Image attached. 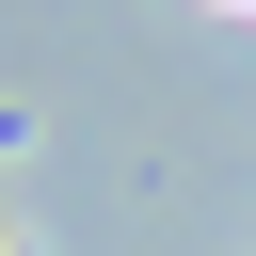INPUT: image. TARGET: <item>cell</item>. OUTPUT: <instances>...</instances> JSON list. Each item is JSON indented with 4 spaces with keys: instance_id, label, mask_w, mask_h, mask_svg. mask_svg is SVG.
Segmentation results:
<instances>
[{
    "instance_id": "obj_1",
    "label": "cell",
    "mask_w": 256,
    "mask_h": 256,
    "mask_svg": "<svg viewBox=\"0 0 256 256\" xmlns=\"http://www.w3.org/2000/svg\"><path fill=\"white\" fill-rule=\"evenodd\" d=\"M0 256H16V240H0Z\"/></svg>"
},
{
    "instance_id": "obj_2",
    "label": "cell",
    "mask_w": 256,
    "mask_h": 256,
    "mask_svg": "<svg viewBox=\"0 0 256 256\" xmlns=\"http://www.w3.org/2000/svg\"><path fill=\"white\" fill-rule=\"evenodd\" d=\"M240 16H256V0H240Z\"/></svg>"
}]
</instances>
